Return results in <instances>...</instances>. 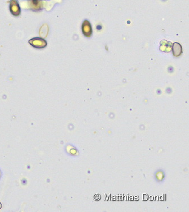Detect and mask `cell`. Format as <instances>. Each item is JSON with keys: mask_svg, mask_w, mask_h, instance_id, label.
Masks as SVG:
<instances>
[{"mask_svg": "<svg viewBox=\"0 0 189 212\" xmlns=\"http://www.w3.org/2000/svg\"><path fill=\"white\" fill-rule=\"evenodd\" d=\"M29 43L32 46L38 49L44 48L47 46V44L46 40L39 37H36L31 39L29 41Z\"/></svg>", "mask_w": 189, "mask_h": 212, "instance_id": "6da1fadb", "label": "cell"}, {"mask_svg": "<svg viewBox=\"0 0 189 212\" xmlns=\"http://www.w3.org/2000/svg\"><path fill=\"white\" fill-rule=\"evenodd\" d=\"M10 11L12 14L15 16L18 17L21 14V9L18 2L17 0H11L10 3Z\"/></svg>", "mask_w": 189, "mask_h": 212, "instance_id": "7a4b0ae2", "label": "cell"}, {"mask_svg": "<svg viewBox=\"0 0 189 212\" xmlns=\"http://www.w3.org/2000/svg\"><path fill=\"white\" fill-rule=\"evenodd\" d=\"M30 9L35 12H39L42 10L43 5L42 0H29Z\"/></svg>", "mask_w": 189, "mask_h": 212, "instance_id": "3957f363", "label": "cell"}, {"mask_svg": "<svg viewBox=\"0 0 189 212\" xmlns=\"http://www.w3.org/2000/svg\"><path fill=\"white\" fill-rule=\"evenodd\" d=\"M82 31L86 37H90L92 34V26L90 22L85 20L82 25Z\"/></svg>", "mask_w": 189, "mask_h": 212, "instance_id": "277c9868", "label": "cell"}, {"mask_svg": "<svg viewBox=\"0 0 189 212\" xmlns=\"http://www.w3.org/2000/svg\"><path fill=\"white\" fill-rule=\"evenodd\" d=\"M173 54H174V56L175 57H178L181 54V53H182V47H181V45L179 43H175L173 44Z\"/></svg>", "mask_w": 189, "mask_h": 212, "instance_id": "5b68a950", "label": "cell"}, {"mask_svg": "<svg viewBox=\"0 0 189 212\" xmlns=\"http://www.w3.org/2000/svg\"><path fill=\"white\" fill-rule=\"evenodd\" d=\"M1 208V204H0V208Z\"/></svg>", "mask_w": 189, "mask_h": 212, "instance_id": "8992f818", "label": "cell"}]
</instances>
